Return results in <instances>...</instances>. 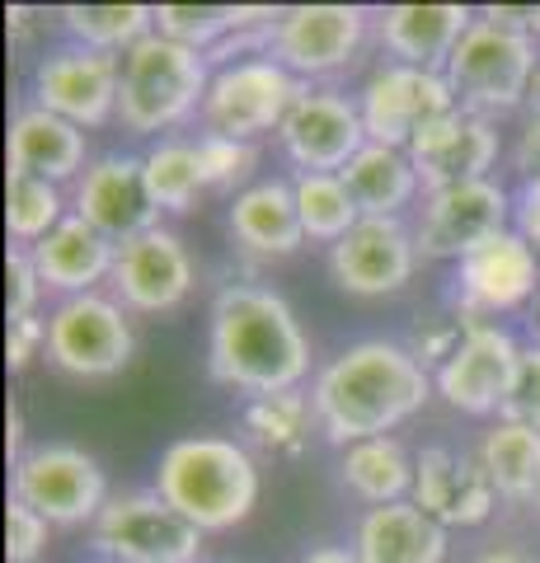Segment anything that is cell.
Here are the masks:
<instances>
[{"mask_svg": "<svg viewBox=\"0 0 540 563\" xmlns=\"http://www.w3.org/2000/svg\"><path fill=\"white\" fill-rule=\"evenodd\" d=\"M310 372V339L287 296L254 282H231L217 291L207 314V376L235 395L301 390Z\"/></svg>", "mask_w": 540, "mask_h": 563, "instance_id": "1", "label": "cell"}, {"mask_svg": "<svg viewBox=\"0 0 540 563\" xmlns=\"http://www.w3.org/2000/svg\"><path fill=\"white\" fill-rule=\"evenodd\" d=\"M432 399V372L409 352V343L362 339L343 347L310 385L316 422L334 446L390 437Z\"/></svg>", "mask_w": 540, "mask_h": 563, "instance_id": "2", "label": "cell"}, {"mask_svg": "<svg viewBox=\"0 0 540 563\" xmlns=\"http://www.w3.org/2000/svg\"><path fill=\"white\" fill-rule=\"evenodd\" d=\"M161 498L184 512L202 536L235 531L258 507V465L245 442L235 437H179L155 461V484Z\"/></svg>", "mask_w": 540, "mask_h": 563, "instance_id": "3", "label": "cell"}, {"mask_svg": "<svg viewBox=\"0 0 540 563\" xmlns=\"http://www.w3.org/2000/svg\"><path fill=\"white\" fill-rule=\"evenodd\" d=\"M540 70L536 33L527 10H480L447 62V85L465 113L498 122L531 99V80Z\"/></svg>", "mask_w": 540, "mask_h": 563, "instance_id": "4", "label": "cell"}, {"mask_svg": "<svg viewBox=\"0 0 540 563\" xmlns=\"http://www.w3.org/2000/svg\"><path fill=\"white\" fill-rule=\"evenodd\" d=\"M212 85V62L202 52L151 33L123 52V90H118V122L132 136H169L188 118H202V99Z\"/></svg>", "mask_w": 540, "mask_h": 563, "instance_id": "5", "label": "cell"}, {"mask_svg": "<svg viewBox=\"0 0 540 563\" xmlns=\"http://www.w3.org/2000/svg\"><path fill=\"white\" fill-rule=\"evenodd\" d=\"M367 33H376V10L367 5H287L268 29V57L296 80L324 85L357 62Z\"/></svg>", "mask_w": 540, "mask_h": 563, "instance_id": "6", "label": "cell"}, {"mask_svg": "<svg viewBox=\"0 0 540 563\" xmlns=\"http://www.w3.org/2000/svg\"><path fill=\"white\" fill-rule=\"evenodd\" d=\"M306 90L310 85L296 80L273 57H245V62L217 66L202 99V132L235 136V141H258L268 132H283L287 113Z\"/></svg>", "mask_w": 540, "mask_h": 563, "instance_id": "7", "label": "cell"}, {"mask_svg": "<svg viewBox=\"0 0 540 563\" xmlns=\"http://www.w3.org/2000/svg\"><path fill=\"white\" fill-rule=\"evenodd\" d=\"M202 531L155 488L113 493L95 517V550L113 563H198Z\"/></svg>", "mask_w": 540, "mask_h": 563, "instance_id": "8", "label": "cell"}, {"mask_svg": "<svg viewBox=\"0 0 540 563\" xmlns=\"http://www.w3.org/2000/svg\"><path fill=\"white\" fill-rule=\"evenodd\" d=\"M136 333L128 310L103 291L57 301L47 314V362L76 380H109L132 362Z\"/></svg>", "mask_w": 540, "mask_h": 563, "instance_id": "9", "label": "cell"}, {"mask_svg": "<svg viewBox=\"0 0 540 563\" xmlns=\"http://www.w3.org/2000/svg\"><path fill=\"white\" fill-rule=\"evenodd\" d=\"M10 498L33 507L47 526H80V521L95 526V517L103 512V503L113 493L90 451L47 442V446L24 451L10 465Z\"/></svg>", "mask_w": 540, "mask_h": 563, "instance_id": "10", "label": "cell"}, {"mask_svg": "<svg viewBox=\"0 0 540 563\" xmlns=\"http://www.w3.org/2000/svg\"><path fill=\"white\" fill-rule=\"evenodd\" d=\"M357 109H362V128L367 141L376 146H399L409 151L414 136L432 128L438 118L456 113L461 103L451 95V85L442 70H423V66H405V62H381L357 90Z\"/></svg>", "mask_w": 540, "mask_h": 563, "instance_id": "11", "label": "cell"}, {"mask_svg": "<svg viewBox=\"0 0 540 563\" xmlns=\"http://www.w3.org/2000/svg\"><path fill=\"white\" fill-rule=\"evenodd\" d=\"M513 231V192L498 179L451 184L438 192H423L414 221V240L423 258H465L484 240Z\"/></svg>", "mask_w": 540, "mask_h": 563, "instance_id": "12", "label": "cell"}, {"mask_svg": "<svg viewBox=\"0 0 540 563\" xmlns=\"http://www.w3.org/2000/svg\"><path fill=\"white\" fill-rule=\"evenodd\" d=\"M198 282V263L188 254V244L179 231L169 225H155L118 244L113 258V301L132 310V314H169L188 301Z\"/></svg>", "mask_w": 540, "mask_h": 563, "instance_id": "13", "label": "cell"}, {"mask_svg": "<svg viewBox=\"0 0 540 563\" xmlns=\"http://www.w3.org/2000/svg\"><path fill=\"white\" fill-rule=\"evenodd\" d=\"M521 343L494 320H465V333L456 352L432 372V390H438L456 413L489 418L503 413V399L513 390Z\"/></svg>", "mask_w": 540, "mask_h": 563, "instance_id": "14", "label": "cell"}, {"mask_svg": "<svg viewBox=\"0 0 540 563\" xmlns=\"http://www.w3.org/2000/svg\"><path fill=\"white\" fill-rule=\"evenodd\" d=\"M277 146L296 165V174H343L353 155L367 146L357 95H343L334 85H310L287 113Z\"/></svg>", "mask_w": 540, "mask_h": 563, "instance_id": "15", "label": "cell"}, {"mask_svg": "<svg viewBox=\"0 0 540 563\" xmlns=\"http://www.w3.org/2000/svg\"><path fill=\"white\" fill-rule=\"evenodd\" d=\"M118 90H123V57L80 43L47 52L33 66V103L76 122L80 132L118 118Z\"/></svg>", "mask_w": 540, "mask_h": 563, "instance_id": "16", "label": "cell"}, {"mask_svg": "<svg viewBox=\"0 0 540 563\" xmlns=\"http://www.w3.org/2000/svg\"><path fill=\"white\" fill-rule=\"evenodd\" d=\"M418 240L405 217H362L334 250H329V277L348 296H395L418 273Z\"/></svg>", "mask_w": 540, "mask_h": 563, "instance_id": "17", "label": "cell"}, {"mask_svg": "<svg viewBox=\"0 0 540 563\" xmlns=\"http://www.w3.org/2000/svg\"><path fill=\"white\" fill-rule=\"evenodd\" d=\"M540 291V250L513 225L456 263V314L461 320H489L503 310L531 306Z\"/></svg>", "mask_w": 540, "mask_h": 563, "instance_id": "18", "label": "cell"}, {"mask_svg": "<svg viewBox=\"0 0 540 563\" xmlns=\"http://www.w3.org/2000/svg\"><path fill=\"white\" fill-rule=\"evenodd\" d=\"M71 211L113 244L161 225V207L151 202L142 155H123V151L95 155L90 169L71 184Z\"/></svg>", "mask_w": 540, "mask_h": 563, "instance_id": "19", "label": "cell"}, {"mask_svg": "<svg viewBox=\"0 0 540 563\" xmlns=\"http://www.w3.org/2000/svg\"><path fill=\"white\" fill-rule=\"evenodd\" d=\"M503 155V136L498 122L480 118V113H447L432 128H423L409 146V161L418 169L423 192H438L451 184H475V179H494V165Z\"/></svg>", "mask_w": 540, "mask_h": 563, "instance_id": "20", "label": "cell"}, {"mask_svg": "<svg viewBox=\"0 0 540 563\" xmlns=\"http://www.w3.org/2000/svg\"><path fill=\"white\" fill-rule=\"evenodd\" d=\"M418 503L438 526H484L498 507L494 484L484 479L475 455H456L447 446H428L414 455V493Z\"/></svg>", "mask_w": 540, "mask_h": 563, "instance_id": "21", "label": "cell"}, {"mask_svg": "<svg viewBox=\"0 0 540 563\" xmlns=\"http://www.w3.org/2000/svg\"><path fill=\"white\" fill-rule=\"evenodd\" d=\"M480 10L470 5H386L376 10V43L386 52V62H405V66H423V70H447L451 52L465 38V29L475 24Z\"/></svg>", "mask_w": 540, "mask_h": 563, "instance_id": "22", "label": "cell"}, {"mask_svg": "<svg viewBox=\"0 0 540 563\" xmlns=\"http://www.w3.org/2000/svg\"><path fill=\"white\" fill-rule=\"evenodd\" d=\"M90 169V146L76 122H66L57 113L24 103L10 118V174H29V179H47V184H76Z\"/></svg>", "mask_w": 540, "mask_h": 563, "instance_id": "23", "label": "cell"}, {"mask_svg": "<svg viewBox=\"0 0 540 563\" xmlns=\"http://www.w3.org/2000/svg\"><path fill=\"white\" fill-rule=\"evenodd\" d=\"M33 263H38V277L47 291H57L62 301H71V296H90L99 291L103 282L113 277V258H118V244L95 231L90 221H80L76 211L66 217L57 231L47 240L33 244Z\"/></svg>", "mask_w": 540, "mask_h": 563, "instance_id": "24", "label": "cell"}, {"mask_svg": "<svg viewBox=\"0 0 540 563\" xmlns=\"http://www.w3.org/2000/svg\"><path fill=\"white\" fill-rule=\"evenodd\" d=\"M225 225H231V240L254 258H291L306 244L291 179H254L231 198Z\"/></svg>", "mask_w": 540, "mask_h": 563, "instance_id": "25", "label": "cell"}, {"mask_svg": "<svg viewBox=\"0 0 540 563\" xmlns=\"http://www.w3.org/2000/svg\"><path fill=\"white\" fill-rule=\"evenodd\" d=\"M353 554L362 563H442L447 526L432 521L418 503L367 507L353 531Z\"/></svg>", "mask_w": 540, "mask_h": 563, "instance_id": "26", "label": "cell"}, {"mask_svg": "<svg viewBox=\"0 0 540 563\" xmlns=\"http://www.w3.org/2000/svg\"><path fill=\"white\" fill-rule=\"evenodd\" d=\"M343 184L362 217H405V207H414V198L423 192L409 151L376 146V141H367L353 155V165L343 169Z\"/></svg>", "mask_w": 540, "mask_h": 563, "instance_id": "27", "label": "cell"}, {"mask_svg": "<svg viewBox=\"0 0 540 563\" xmlns=\"http://www.w3.org/2000/svg\"><path fill=\"white\" fill-rule=\"evenodd\" d=\"M484 479L494 484L503 503H536L540 498V432L527 422L498 418L475 451Z\"/></svg>", "mask_w": 540, "mask_h": 563, "instance_id": "28", "label": "cell"}, {"mask_svg": "<svg viewBox=\"0 0 540 563\" xmlns=\"http://www.w3.org/2000/svg\"><path fill=\"white\" fill-rule=\"evenodd\" d=\"M339 479L348 493H357L367 507L405 503L414 493V455L399 446V437H372V442L343 446Z\"/></svg>", "mask_w": 540, "mask_h": 563, "instance_id": "29", "label": "cell"}, {"mask_svg": "<svg viewBox=\"0 0 540 563\" xmlns=\"http://www.w3.org/2000/svg\"><path fill=\"white\" fill-rule=\"evenodd\" d=\"M240 428H245V442L264 455H301L310 442V428H320V422L306 390H283L250 399L245 413H240Z\"/></svg>", "mask_w": 540, "mask_h": 563, "instance_id": "30", "label": "cell"}, {"mask_svg": "<svg viewBox=\"0 0 540 563\" xmlns=\"http://www.w3.org/2000/svg\"><path fill=\"white\" fill-rule=\"evenodd\" d=\"M57 20L80 47L123 57L155 33V5H62Z\"/></svg>", "mask_w": 540, "mask_h": 563, "instance_id": "31", "label": "cell"}, {"mask_svg": "<svg viewBox=\"0 0 540 563\" xmlns=\"http://www.w3.org/2000/svg\"><path fill=\"white\" fill-rule=\"evenodd\" d=\"M146 165V188H151V202L161 211H194V202L207 192L202 184V165H198V141H184V136H165L142 155Z\"/></svg>", "mask_w": 540, "mask_h": 563, "instance_id": "32", "label": "cell"}, {"mask_svg": "<svg viewBox=\"0 0 540 563\" xmlns=\"http://www.w3.org/2000/svg\"><path fill=\"white\" fill-rule=\"evenodd\" d=\"M291 192H296V211H301V231L310 244H329V250H334L362 221L343 174H296Z\"/></svg>", "mask_w": 540, "mask_h": 563, "instance_id": "33", "label": "cell"}, {"mask_svg": "<svg viewBox=\"0 0 540 563\" xmlns=\"http://www.w3.org/2000/svg\"><path fill=\"white\" fill-rule=\"evenodd\" d=\"M71 217L66 192L47 179H29V174H10L5 179V231L14 244L33 250L38 240H47L57 225Z\"/></svg>", "mask_w": 540, "mask_h": 563, "instance_id": "34", "label": "cell"}, {"mask_svg": "<svg viewBox=\"0 0 540 563\" xmlns=\"http://www.w3.org/2000/svg\"><path fill=\"white\" fill-rule=\"evenodd\" d=\"M198 165H202V184L207 188H217V192H245L250 188V174L258 165V146H254V141L202 132L198 136Z\"/></svg>", "mask_w": 540, "mask_h": 563, "instance_id": "35", "label": "cell"}, {"mask_svg": "<svg viewBox=\"0 0 540 563\" xmlns=\"http://www.w3.org/2000/svg\"><path fill=\"white\" fill-rule=\"evenodd\" d=\"M498 418L527 422V428L540 432V343H521L513 390H508V399H503V413Z\"/></svg>", "mask_w": 540, "mask_h": 563, "instance_id": "36", "label": "cell"}, {"mask_svg": "<svg viewBox=\"0 0 540 563\" xmlns=\"http://www.w3.org/2000/svg\"><path fill=\"white\" fill-rule=\"evenodd\" d=\"M47 296L43 277H38V263L24 244H14L5 254V314L10 320H24V314H38V301Z\"/></svg>", "mask_w": 540, "mask_h": 563, "instance_id": "37", "label": "cell"}, {"mask_svg": "<svg viewBox=\"0 0 540 563\" xmlns=\"http://www.w3.org/2000/svg\"><path fill=\"white\" fill-rule=\"evenodd\" d=\"M47 550V521L20 498L5 503V563H33Z\"/></svg>", "mask_w": 540, "mask_h": 563, "instance_id": "38", "label": "cell"}, {"mask_svg": "<svg viewBox=\"0 0 540 563\" xmlns=\"http://www.w3.org/2000/svg\"><path fill=\"white\" fill-rule=\"evenodd\" d=\"M38 352H47V320L43 314L5 320V362H10V372H24Z\"/></svg>", "mask_w": 540, "mask_h": 563, "instance_id": "39", "label": "cell"}, {"mask_svg": "<svg viewBox=\"0 0 540 563\" xmlns=\"http://www.w3.org/2000/svg\"><path fill=\"white\" fill-rule=\"evenodd\" d=\"M513 225L540 250V169L521 179V188L513 192Z\"/></svg>", "mask_w": 540, "mask_h": 563, "instance_id": "40", "label": "cell"}, {"mask_svg": "<svg viewBox=\"0 0 540 563\" xmlns=\"http://www.w3.org/2000/svg\"><path fill=\"white\" fill-rule=\"evenodd\" d=\"M5 451H10V465L24 455V413H20V404H10V413H5Z\"/></svg>", "mask_w": 540, "mask_h": 563, "instance_id": "41", "label": "cell"}, {"mask_svg": "<svg viewBox=\"0 0 540 563\" xmlns=\"http://www.w3.org/2000/svg\"><path fill=\"white\" fill-rule=\"evenodd\" d=\"M296 563H362V559L353 554V544H348V550L343 544H316V550H306Z\"/></svg>", "mask_w": 540, "mask_h": 563, "instance_id": "42", "label": "cell"}, {"mask_svg": "<svg viewBox=\"0 0 540 563\" xmlns=\"http://www.w3.org/2000/svg\"><path fill=\"white\" fill-rule=\"evenodd\" d=\"M475 563H531L521 550H508V544H498V550H484Z\"/></svg>", "mask_w": 540, "mask_h": 563, "instance_id": "43", "label": "cell"}, {"mask_svg": "<svg viewBox=\"0 0 540 563\" xmlns=\"http://www.w3.org/2000/svg\"><path fill=\"white\" fill-rule=\"evenodd\" d=\"M527 324H531V343H540V291H536V301L527 306Z\"/></svg>", "mask_w": 540, "mask_h": 563, "instance_id": "44", "label": "cell"}, {"mask_svg": "<svg viewBox=\"0 0 540 563\" xmlns=\"http://www.w3.org/2000/svg\"><path fill=\"white\" fill-rule=\"evenodd\" d=\"M527 24H531V33L540 38V5H536V10H527Z\"/></svg>", "mask_w": 540, "mask_h": 563, "instance_id": "45", "label": "cell"}, {"mask_svg": "<svg viewBox=\"0 0 540 563\" xmlns=\"http://www.w3.org/2000/svg\"><path fill=\"white\" fill-rule=\"evenodd\" d=\"M95 563H113V559H95Z\"/></svg>", "mask_w": 540, "mask_h": 563, "instance_id": "46", "label": "cell"}, {"mask_svg": "<svg viewBox=\"0 0 540 563\" xmlns=\"http://www.w3.org/2000/svg\"><path fill=\"white\" fill-rule=\"evenodd\" d=\"M536 507H540V498H536Z\"/></svg>", "mask_w": 540, "mask_h": 563, "instance_id": "47", "label": "cell"}]
</instances>
